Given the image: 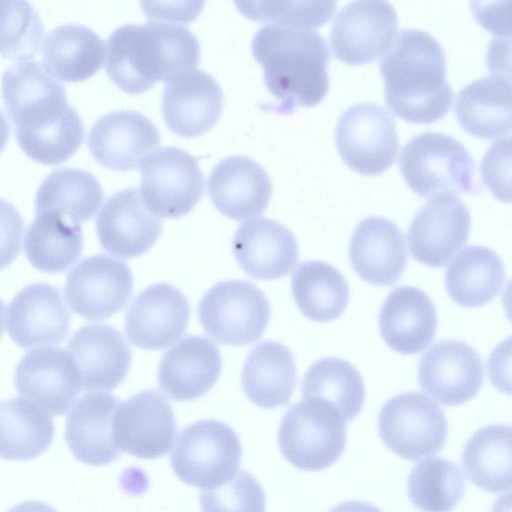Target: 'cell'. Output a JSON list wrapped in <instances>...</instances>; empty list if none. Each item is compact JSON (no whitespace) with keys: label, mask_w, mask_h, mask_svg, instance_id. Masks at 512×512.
<instances>
[{"label":"cell","mask_w":512,"mask_h":512,"mask_svg":"<svg viewBox=\"0 0 512 512\" xmlns=\"http://www.w3.org/2000/svg\"><path fill=\"white\" fill-rule=\"evenodd\" d=\"M464 490L465 478L461 469L439 457L418 462L407 482L410 501L423 512L452 511L462 499Z\"/></svg>","instance_id":"ab89813d"},{"label":"cell","mask_w":512,"mask_h":512,"mask_svg":"<svg viewBox=\"0 0 512 512\" xmlns=\"http://www.w3.org/2000/svg\"><path fill=\"white\" fill-rule=\"evenodd\" d=\"M511 427L492 424L476 431L462 452V465L477 487L500 493L511 488Z\"/></svg>","instance_id":"8d00e7d4"},{"label":"cell","mask_w":512,"mask_h":512,"mask_svg":"<svg viewBox=\"0 0 512 512\" xmlns=\"http://www.w3.org/2000/svg\"><path fill=\"white\" fill-rule=\"evenodd\" d=\"M176 422L167 398L144 390L119 403L113 417V439L121 452L152 460L174 443Z\"/></svg>","instance_id":"4fadbf2b"},{"label":"cell","mask_w":512,"mask_h":512,"mask_svg":"<svg viewBox=\"0 0 512 512\" xmlns=\"http://www.w3.org/2000/svg\"><path fill=\"white\" fill-rule=\"evenodd\" d=\"M272 189L265 169L243 155L221 160L207 180L211 202L222 214L235 220L260 215L269 204Z\"/></svg>","instance_id":"cb8c5ba5"},{"label":"cell","mask_w":512,"mask_h":512,"mask_svg":"<svg viewBox=\"0 0 512 512\" xmlns=\"http://www.w3.org/2000/svg\"><path fill=\"white\" fill-rule=\"evenodd\" d=\"M105 68L127 93H141L157 81L195 68L200 61L197 37L185 26L152 21L115 29L105 47Z\"/></svg>","instance_id":"3957f363"},{"label":"cell","mask_w":512,"mask_h":512,"mask_svg":"<svg viewBox=\"0 0 512 512\" xmlns=\"http://www.w3.org/2000/svg\"><path fill=\"white\" fill-rule=\"evenodd\" d=\"M2 100L19 146L33 160L58 165L81 146L83 122L69 105L63 84L42 63L20 61L6 69Z\"/></svg>","instance_id":"6da1fadb"},{"label":"cell","mask_w":512,"mask_h":512,"mask_svg":"<svg viewBox=\"0 0 512 512\" xmlns=\"http://www.w3.org/2000/svg\"><path fill=\"white\" fill-rule=\"evenodd\" d=\"M241 456V442L234 429L224 422L205 419L180 432L171 466L182 482L206 490L232 479Z\"/></svg>","instance_id":"8992f818"},{"label":"cell","mask_w":512,"mask_h":512,"mask_svg":"<svg viewBox=\"0 0 512 512\" xmlns=\"http://www.w3.org/2000/svg\"><path fill=\"white\" fill-rule=\"evenodd\" d=\"M119 403L105 392L87 393L75 403L66 419L65 439L77 460L103 466L120 456L113 439V417Z\"/></svg>","instance_id":"83f0119b"},{"label":"cell","mask_w":512,"mask_h":512,"mask_svg":"<svg viewBox=\"0 0 512 512\" xmlns=\"http://www.w3.org/2000/svg\"><path fill=\"white\" fill-rule=\"evenodd\" d=\"M24 222L14 205L0 198V270L19 255Z\"/></svg>","instance_id":"f6af8a7d"},{"label":"cell","mask_w":512,"mask_h":512,"mask_svg":"<svg viewBox=\"0 0 512 512\" xmlns=\"http://www.w3.org/2000/svg\"><path fill=\"white\" fill-rule=\"evenodd\" d=\"M162 226L161 218L146 207L137 187L110 196L96 218L101 246L123 259L148 251L159 238Z\"/></svg>","instance_id":"ac0fdd59"},{"label":"cell","mask_w":512,"mask_h":512,"mask_svg":"<svg viewBox=\"0 0 512 512\" xmlns=\"http://www.w3.org/2000/svg\"><path fill=\"white\" fill-rule=\"evenodd\" d=\"M294 300L301 313L315 322L338 318L349 302V286L344 276L323 261L301 263L291 278Z\"/></svg>","instance_id":"d590c367"},{"label":"cell","mask_w":512,"mask_h":512,"mask_svg":"<svg viewBox=\"0 0 512 512\" xmlns=\"http://www.w3.org/2000/svg\"><path fill=\"white\" fill-rule=\"evenodd\" d=\"M349 258L355 272L376 285H393L407 263L402 231L391 220L380 216L363 219L349 242Z\"/></svg>","instance_id":"484cf974"},{"label":"cell","mask_w":512,"mask_h":512,"mask_svg":"<svg viewBox=\"0 0 512 512\" xmlns=\"http://www.w3.org/2000/svg\"><path fill=\"white\" fill-rule=\"evenodd\" d=\"M271 316L266 296L243 280L220 282L210 288L198 305L199 321L217 342L243 346L257 341Z\"/></svg>","instance_id":"ba28073f"},{"label":"cell","mask_w":512,"mask_h":512,"mask_svg":"<svg viewBox=\"0 0 512 512\" xmlns=\"http://www.w3.org/2000/svg\"><path fill=\"white\" fill-rule=\"evenodd\" d=\"M455 115L469 134L497 139L511 132L510 76L492 74L467 84L455 101Z\"/></svg>","instance_id":"f546056e"},{"label":"cell","mask_w":512,"mask_h":512,"mask_svg":"<svg viewBox=\"0 0 512 512\" xmlns=\"http://www.w3.org/2000/svg\"><path fill=\"white\" fill-rule=\"evenodd\" d=\"M232 250L242 270L261 280L289 274L299 259L293 233L281 223L265 217L243 222L233 237Z\"/></svg>","instance_id":"603a6c76"},{"label":"cell","mask_w":512,"mask_h":512,"mask_svg":"<svg viewBox=\"0 0 512 512\" xmlns=\"http://www.w3.org/2000/svg\"><path fill=\"white\" fill-rule=\"evenodd\" d=\"M103 198V189L93 174L82 169L61 168L42 181L35 198V211L57 215L79 226L95 215Z\"/></svg>","instance_id":"d6a6232c"},{"label":"cell","mask_w":512,"mask_h":512,"mask_svg":"<svg viewBox=\"0 0 512 512\" xmlns=\"http://www.w3.org/2000/svg\"><path fill=\"white\" fill-rule=\"evenodd\" d=\"M141 176V198L159 217L187 214L203 194L204 177L197 160L177 147H161L149 154L141 164Z\"/></svg>","instance_id":"8fae6325"},{"label":"cell","mask_w":512,"mask_h":512,"mask_svg":"<svg viewBox=\"0 0 512 512\" xmlns=\"http://www.w3.org/2000/svg\"><path fill=\"white\" fill-rule=\"evenodd\" d=\"M506 279L501 258L485 246H467L449 263L445 286L450 298L464 307H480L493 300Z\"/></svg>","instance_id":"1f68e13d"},{"label":"cell","mask_w":512,"mask_h":512,"mask_svg":"<svg viewBox=\"0 0 512 512\" xmlns=\"http://www.w3.org/2000/svg\"><path fill=\"white\" fill-rule=\"evenodd\" d=\"M241 383L256 406L272 409L287 404L296 384V366L291 351L275 341L258 344L247 356Z\"/></svg>","instance_id":"4dcf8cb0"},{"label":"cell","mask_w":512,"mask_h":512,"mask_svg":"<svg viewBox=\"0 0 512 512\" xmlns=\"http://www.w3.org/2000/svg\"><path fill=\"white\" fill-rule=\"evenodd\" d=\"M14 382L20 395L53 415L65 413L82 387L72 356L48 347L35 349L20 360Z\"/></svg>","instance_id":"e0dca14e"},{"label":"cell","mask_w":512,"mask_h":512,"mask_svg":"<svg viewBox=\"0 0 512 512\" xmlns=\"http://www.w3.org/2000/svg\"><path fill=\"white\" fill-rule=\"evenodd\" d=\"M397 33V14L390 3L359 0L350 2L336 15L330 44L340 61L361 65L382 57Z\"/></svg>","instance_id":"7c38bea8"},{"label":"cell","mask_w":512,"mask_h":512,"mask_svg":"<svg viewBox=\"0 0 512 512\" xmlns=\"http://www.w3.org/2000/svg\"><path fill=\"white\" fill-rule=\"evenodd\" d=\"M379 66L386 105L395 116L429 124L450 110L454 93L446 79L445 52L428 32L399 31Z\"/></svg>","instance_id":"7a4b0ae2"},{"label":"cell","mask_w":512,"mask_h":512,"mask_svg":"<svg viewBox=\"0 0 512 512\" xmlns=\"http://www.w3.org/2000/svg\"><path fill=\"white\" fill-rule=\"evenodd\" d=\"M379 435L399 457L417 460L438 453L447 438V420L438 404L420 392L389 399L378 416Z\"/></svg>","instance_id":"9c48e42d"},{"label":"cell","mask_w":512,"mask_h":512,"mask_svg":"<svg viewBox=\"0 0 512 512\" xmlns=\"http://www.w3.org/2000/svg\"><path fill=\"white\" fill-rule=\"evenodd\" d=\"M346 423L337 410L322 401L303 399L282 418L278 445L294 467L319 471L331 466L346 445Z\"/></svg>","instance_id":"52a82bcc"},{"label":"cell","mask_w":512,"mask_h":512,"mask_svg":"<svg viewBox=\"0 0 512 512\" xmlns=\"http://www.w3.org/2000/svg\"><path fill=\"white\" fill-rule=\"evenodd\" d=\"M223 108V92L207 72L192 68L167 81L162 95V115L168 128L182 137L210 130Z\"/></svg>","instance_id":"44dd1931"},{"label":"cell","mask_w":512,"mask_h":512,"mask_svg":"<svg viewBox=\"0 0 512 512\" xmlns=\"http://www.w3.org/2000/svg\"><path fill=\"white\" fill-rule=\"evenodd\" d=\"M399 167L408 186L421 197L474 193V162L455 138L424 132L407 142L400 152Z\"/></svg>","instance_id":"5b68a950"},{"label":"cell","mask_w":512,"mask_h":512,"mask_svg":"<svg viewBox=\"0 0 512 512\" xmlns=\"http://www.w3.org/2000/svg\"><path fill=\"white\" fill-rule=\"evenodd\" d=\"M484 371L478 353L458 340H442L421 357L418 381L422 390L444 405H461L476 396Z\"/></svg>","instance_id":"2e32d148"},{"label":"cell","mask_w":512,"mask_h":512,"mask_svg":"<svg viewBox=\"0 0 512 512\" xmlns=\"http://www.w3.org/2000/svg\"><path fill=\"white\" fill-rule=\"evenodd\" d=\"M221 368V355L212 341L187 336L163 355L158 380L171 399L189 401L204 396L215 385Z\"/></svg>","instance_id":"4316f807"},{"label":"cell","mask_w":512,"mask_h":512,"mask_svg":"<svg viewBox=\"0 0 512 512\" xmlns=\"http://www.w3.org/2000/svg\"><path fill=\"white\" fill-rule=\"evenodd\" d=\"M44 43V27L38 12L26 1H0V54L27 61Z\"/></svg>","instance_id":"60d3db41"},{"label":"cell","mask_w":512,"mask_h":512,"mask_svg":"<svg viewBox=\"0 0 512 512\" xmlns=\"http://www.w3.org/2000/svg\"><path fill=\"white\" fill-rule=\"evenodd\" d=\"M104 59L102 38L86 26L61 25L44 39L43 65L56 79L83 81L102 67Z\"/></svg>","instance_id":"836d02e7"},{"label":"cell","mask_w":512,"mask_h":512,"mask_svg":"<svg viewBox=\"0 0 512 512\" xmlns=\"http://www.w3.org/2000/svg\"><path fill=\"white\" fill-rule=\"evenodd\" d=\"M85 390L108 391L127 376L131 352L118 330L106 324L81 327L67 344Z\"/></svg>","instance_id":"d4e9b609"},{"label":"cell","mask_w":512,"mask_h":512,"mask_svg":"<svg viewBox=\"0 0 512 512\" xmlns=\"http://www.w3.org/2000/svg\"><path fill=\"white\" fill-rule=\"evenodd\" d=\"M82 243L80 226L51 213H39L26 230L24 249L36 269L61 273L80 257Z\"/></svg>","instance_id":"f35d334b"},{"label":"cell","mask_w":512,"mask_h":512,"mask_svg":"<svg viewBox=\"0 0 512 512\" xmlns=\"http://www.w3.org/2000/svg\"><path fill=\"white\" fill-rule=\"evenodd\" d=\"M4 309H5L4 303L0 299V337L4 330Z\"/></svg>","instance_id":"681fc988"},{"label":"cell","mask_w":512,"mask_h":512,"mask_svg":"<svg viewBox=\"0 0 512 512\" xmlns=\"http://www.w3.org/2000/svg\"><path fill=\"white\" fill-rule=\"evenodd\" d=\"M53 438V420L44 409L25 398L0 402L1 458H35L49 448Z\"/></svg>","instance_id":"e575fe53"},{"label":"cell","mask_w":512,"mask_h":512,"mask_svg":"<svg viewBox=\"0 0 512 512\" xmlns=\"http://www.w3.org/2000/svg\"><path fill=\"white\" fill-rule=\"evenodd\" d=\"M235 4L250 19L312 30L325 24L336 10L334 1H240Z\"/></svg>","instance_id":"b9f144b4"},{"label":"cell","mask_w":512,"mask_h":512,"mask_svg":"<svg viewBox=\"0 0 512 512\" xmlns=\"http://www.w3.org/2000/svg\"><path fill=\"white\" fill-rule=\"evenodd\" d=\"M471 217L455 194L431 197L412 220L407 241L410 254L429 267L444 266L468 240Z\"/></svg>","instance_id":"9a60e30c"},{"label":"cell","mask_w":512,"mask_h":512,"mask_svg":"<svg viewBox=\"0 0 512 512\" xmlns=\"http://www.w3.org/2000/svg\"><path fill=\"white\" fill-rule=\"evenodd\" d=\"M303 399L322 401L334 407L347 424L361 411L364 382L359 371L348 361L327 357L315 361L302 381Z\"/></svg>","instance_id":"74e56055"},{"label":"cell","mask_w":512,"mask_h":512,"mask_svg":"<svg viewBox=\"0 0 512 512\" xmlns=\"http://www.w3.org/2000/svg\"><path fill=\"white\" fill-rule=\"evenodd\" d=\"M159 143L157 127L135 110L104 114L91 127L87 140L94 159L117 171L138 168Z\"/></svg>","instance_id":"d6986e66"},{"label":"cell","mask_w":512,"mask_h":512,"mask_svg":"<svg viewBox=\"0 0 512 512\" xmlns=\"http://www.w3.org/2000/svg\"><path fill=\"white\" fill-rule=\"evenodd\" d=\"M6 326L12 340L23 349L55 345L69 332L70 314L56 287L34 283L9 304Z\"/></svg>","instance_id":"7402d4cb"},{"label":"cell","mask_w":512,"mask_h":512,"mask_svg":"<svg viewBox=\"0 0 512 512\" xmlns=\"http://www.w3.org/2000/svg\"><path fill=\"white\" fill-rule=\"evenodd\" d=\"M189 314L188 301L180 290L166 283L154 284L130 305L125 334L142 349H164L184 334Z\"/></svg>","instance_id":"ffe728a7"},{"label":"cell","mask_w":512,"mask_h":512,"mask_svg":"<svg viewBox=\"0 0 512 512\" xmlns=\"http://www.w3.org/2000/svg\"><path fill=\"white\" fill-rule=\"evenodd\" d=\"M133 290L128 265L106 255L80 261L68 274L64 293L71 309L89 320L106 319L119 312Z\"/></svg>","instance_id":"5bb4252c"},{"label":"cell","mask_w":512,"mask_h":512,"mask_svg":"<svg viewBox=\"0 0 512 512\" xmlns=\"http://www.w3.org/2000/svg\"><path fill=\"white\" fill-rule=\"evenodd\" d=\"M437 313L429 296L412 286H400L386 298L379 328L387 346L401 354L423 351L433 340Z\"/></svg>","instance_id":"f1b7e54d"},{"label":"cell","mask_w":512,"mask_h":512,"mask_svg":"<svg viewBox=\"0 0 512 512\" xmlns=\"http://www.w3.org/2000/svg\"><path fill=\"white\" fill-rule=\"evenodd\" d=\"M329 512H382L376 506L362 501H348L334 506Z\"/></svg>","instance_id":"bcb514c9"},{"label":"cell","mask_w":512,"mask_h":512,"mask_svg":"<svg viewBox=\"0 0 512 512\" xmlns=\"http://www.w3.org/2000/svg\"><path fill=\"white\" fill-rule=\"evenodd\" d=\"M251 46L269 92L280 101V112L314 106L325 98L330 51L316 30L269 23L257 30Z\"/></svg>","instance_id":"277c9868"},{"label":"cell","mask_w":512,"mask_h":512,"mask_svg":"<svg viewBox=\"0 0 512 512\" xmlns=\"http://www.w3.org/2000/svg\"><path fill=\"white\" fill-rule=\"evenodd\" d=\"M10 134V126L9 123L3 114V112L0 110V153L3 151V149L6 146V143L9 139Z\"/></svg>","instance_id":"c3c4849f"},{"label":"cell","mask_w":512,"mask_h":512,"mask_svg":"<svg viewBox=\"0 0 512 512\" xmlns=\"http://www.w3.org/2000/svg\"><path fill=\"white\" fill-rule=\"evenodd\" d=\"M485 186L501 201L510 202L511 140L510 137L494 142L481 163Z\"/></svg>","instance_id":"ee69618b"},{"label":"cell","mask_w":512,"mask_h":512,"mask_svg":"<svg viewBox=\"0 0 512 512\" xmlns=\"http://www.w3.org/2000/svg\"><path fill=\"white\" fill-rule=\"evenodd\" d=\"M202 512H265L262 485L245 470L226 483L200 493Z\"/></svg>","instance_id":"7bdbcfd3"},{"label":"cell","mask_w":512,"mask_h":512,"mask_svg":"<svg viewBox=\"0 0 512 512\" xmlns=\"http://www.w3.org/2000/svg\"><path fill=\"white\" fill-rule=\"evenodd\" d=\"M335 143L346 165L364 175H379L389 169L399 146L396 125L389 112L367 102L352 105L340 115Z\"/></svg>","instance_id":"30bf717a"},{"label":"cell","mask_w":512,"mask_h":512,"mask_svg":"<svg viewBox=\"0 0 512 512\" xmlns=\"http://www.w3.org/2000/svg\"><path fill=\"white\" fill-rule=\"evenodd\" d=\"M8 512H58L50 505L39 501H26L12 507Z\"/></svg>","instance_id":"7dc6e473"}]
</instances>
